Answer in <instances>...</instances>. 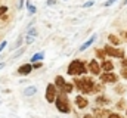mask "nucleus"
I'll return each mask as SVG.
<instances>
[{
	"label": "nucleus",
	"mask_w": 127,
	"mask_h": 118,
	"mask_svg": "<svg viewBox=\"0 0 127 118\" xmlns=\"http://www.w3.org/2000/svg\"><path fill=\"white\" fill-rule=\"evenodd\" d=\"M72 84H74V87L77 88L80 93H84V94H92V93H93V90H95L96 81L92 78V77L80 75V77H74Z\"/></svg>",
	"instance_id": "nucleus-1"
},
{
	"label": "nucleus",
	"mask_w": 127,
	"mask_h": 118,
	"mask_svg": "<svg viewBox=\"0 0 127 118\" xmlns=\"http://www.w3.org/2000/svg\"><path fill=\"white\" fill-rule=\"evenodd\" d=\"M87 72V68L84 65L83 60L80 59H74L69 62L68 68H66V74L68 75H72V77H80V75H84Z\"/></svg>",
	"instance_id": "nucleus-2"
},
{
	"label": "nucleus",
	"mask_w": 127,
	"mask_h": 118,
	"mask_svg": "<svg viewBox=\"0 0 127 118\" xmlns=\"http://www.w3.org/2000/svg\"><path fill=\"white\" fill-rule=\"evenodd\" d=\"M55 105H56V109L62 114H69L71 112V102H69V97L66 93L64 91H58L56 94V99H55Z\"/></svg>",
	"instance_id": "nucleus-3"
},
{
	"label": "nucleus",
	"mask_w": 127,
	"mask_h": 118,
	"mask_svg": "<svg viewBox=\"0 0 127 118\" xmlns=\"http://www.w3.org/2000/svg\"><path fill=\"white\" fill-rule=\"evenodd\" d=\"M102 49L105 50L106 56H111V58L123 59L126 56V52H124V49H121V47H114V46H111V44H106V46H103Z\"/></svg>",
	"instance_id": "nucleus-4"
},
{
	"label": "nucleus",
	"mask_w": 127,
	"mask_h": 118,
	"mask_svg": "<svg viewBox=\"0 0 127 118\" xmlns=\"http://www.w3.org/2000/svg\"><path fill=\"white\" fill-rule=\"evenodd\" d=\"M99 80L103 84H115V83H118L120 77L115 72H103V74L99 75Z\"/></svg>",
	"instance_id": "nucleus-5"
},
{
	"label": "nucleus",
	"mask_w": 127,
	"mask_h": 118,
	"mask_svg": "<svg viewBox=\"0 0 127 118\" xmlns=\"http://www.w3.org/2000/svg\"><path fill=\"white\" fill-rule=\"evenodd\" d=\"M56 94H58V88L55 87V84H53V83L47 84V87H46V94H44L46 100H47L49 103H53L55 99H56Z\"/></svg>",
	"instance_id": "nucleus-6"
},
{
	"label": "nucleus",
	"mask_w": 127,
	"mask_h": 118,
	"mask_svg": "<svg viewBox=\"0 0 127 118\" xmlns=\"http://www.w3.org/2000/svg\"><path fill=\"white\" fill-rule=\"evenodd\" d=\"M100 65L97 63V60L93 59V60H90L89 62V66H87V72H90L92 75H95V77H99L100 75Z\"/></svg>",
	"instance_id": "nucleus-7"
},
{
	"label": "nucleus",
	"mask_w": 127,
	"mask_h": 118,
	"mask_svg": "<svg viewBox=\"0 0 127 118\" xmlns=\"http://www.w3.org/2000/svg\"><path fill=\"white\" fill-rule=\"evenodd\" d=\"M111 112L108 111V109H105V108H100V106H96V108H93V111H92V115L95 118H105L108 117Z\"/></svg>",
	"instance_id": "nucleus-8"
},
{
	"label": "nucleus",
	"mask_w": 127,
	"mask_h": 118,
	"mask_svg": "<svg viewBox=\"0 0 127 118\" xmlns=\"http://www.w3.org/2000/svg\"><path fill=\"white\" fill-rule=\"evenodd\" d=\"M74 102H75V106H77L78 109H84V108H87V106H89V100H87L84 96H81V94L75 96Z\"/></svg>",
	"instance_id": "nucleus-9"
},
{
	"label": "nucleus",
	"mask_w": 127,
	"mask_h": 118,
	"mask_svg": "<svg viewBox=\"0 0 127 118\" xmlns=\"http://www.w3.org/2000/svg\"><path fill=\"white\" fill-rule=\"evenodd\" d=\"M95 103L97 106H100V108H105L106 105H109V99L103 94V93H100V94H97L95 99Z\"/></svg>",
	"instance_id": "nucleus-10"
},
{
	"label": "nucleus",
	"mask_w": 127,
	"mask_h": 118,
	"mask_svg": "<svg viewBox=\"0 0 127 118\" xmlns=\"http://www.w3.org/2000/svg\"><path fill=\"white\" fill-rule=\"evenodd\" d=\"M32 71V65L31 63H24L18 68V74L19 75H28L30 72Z\"/></svg>",
	"instance_id": "nucleus-11"
},
{
	"label": "nucleus",
	"mask_w": 127,
	"mask_h": 118,
	"mask_svg": "<svg viewBox=\"0 0 127 118\" xmlns=\"http://www.w3.org/2000/svg\"><path fill=\"white\" fill-rule=\"evenodd\" d=\"M100 69H103L105 72H112L114 71V63L108 59H103L102 63H100Z\"/></svg>",
	"instance_id": "nucleus-12"
},
{
	"label": "nucleus",
	"mask_w": 127,
	"mask_h": 118,
	"mask_svg": "<svg viewBox=\"0 0 127 118\" xmlns=\"http://www.w3.org/2000/svg\"><path fill=\"white\" fill-rule=\"evenodd\" d=\"M65 83H66V81L64 80L62 75H56V77H55V83H53V84H55V87L58 88V91H64Z\"/></svg>",
	"instance_id": "nucleus-13"
},
{
	"label": "nucleus",
	"mask_w": 127,
	"mask_h": 118,
	"mask_svg": "<svg viewBox=\"0 0 127 118\" xmlns=\"http://www.w3.org/2000/svg\"><path fill=\"white\" fill-rule=\"evenodd\" d=\"M108 40H109V44H111V46H118V44L121 43V40H120L115 34H109V35H108Z\"/></svg>",
	"instance_id": "nucleus-14"
},
{
	"label": "nucleus",
	"mask_w": 127,
	"mask_h": 118,
	"mask_svg": "<svg viewBox=\"0 0 127 118\" xmlns=\"http://www.w3.org/2000/svg\"><path fill=\"white\" fill-rule=\"evenodd\" d=\"M95 40H96V35H92V37H90V38H89V40H87L84 44H81V47H80V52H84V50H86V49H87L90 44H93V41H95Z\"/></svg>",
	"instance_id": "nucleus-15"
},
{
	"label": "nucleus",
	"mask_w": 127,
	"mask_h": 118,
	"mask_svg": "<svg viewBox=\"0 0 127 118\" xmlns=\"http://www.w3.org/2000/svg\"><path fill=\"white\" fill-rule=\"evenodd\" d=\"M37 93V87H34V86H30V87H27L24 90V94L25 96H34Z\"/></svg>",
	"instance_id": "nucleus-16"
},
{
	"label": "nucleus",
	"mask_w": 127,
	"mask_h": 118,
	"mask_svg": "<svg viewBox=\"0 0 127 118\" xmlns=\"http://www.w3.org/2000/svg\"><path fill=\"white\" fill-rule=\"evenodd\" d=\"M43 58H44V53H43V52L35 53V55H32V56H31V62H32V63H34V62H40Z\"/></svg>",
	"instance_id": "nucleus-17"
},
{
	"label": "nucleus",
	"mask_w": 127,
	"mask_h": 118,
	"mask_svg": "<svg viewBox=\"0 0 127 118\" xmlns=\"http://www.w3.org/2000/svg\"><path fill=\"white\" fill-rule=\"evenodd\" d=\"M72 90H74V84H72V83H65V86H64V93L69 94Z\"/></svg>",
	"instance_id": "nucleus-18"
},
{
	"label": "nucleus",
	"mask_w": 127,
	"mask_h": 118,
	"mask_svg": "<svg viewBox=\"0 0 127 118\" xmlns=\"http://www.w3.org/2000/svg\"><path fill=\"white\" fill-rule=\"evenodd\" d=\"M96 58H97V59H102V60H103V59L106 58V53H105V50H103V49H96Z\"/></svg>",
	"instance_id": "nucleus-19"
},
{
	"label": "nucleus",
	"mask_w": 127,
	"mask_h": 118,
	"mask_svg": "<svg viewBox=\"0 0 127 118\" xmlns=\"http://www.w3.org/2000/svg\"><path fill=\"white\" fill-rule=\"evenodd\" d=\"M115 91H117L118 94H123V93L126 91V86H124V84H120V83H117V87H115Z\"/></svg>",
	"instance_id": "nucleus-20"
},
{
	"label": "nucleus",
	"mask_w": 127,
	"mask_h": 118,
	"mask_svg": "<svg viewBox=\"0 0 127 118\" xmlns=\"http://www.w3.org/2000/svg\"><path fill=\"white\" fill-rule=\"evenodd\" d=\"M115 106H117V109H124L126 108V99H120Z\"/></svg>",
	"instance_id": "nucleus-21"
},
{
	"label": "nucleus",
	"mask_w": 127,
	"mask_h": 118,
	"mask_svg": "<svg viewBox=\"0 0 127 118\" xmlns=\"http://www.w3.org/2000/svg\"><path fill=\"white\" fill-rule=\"evenodd\" d=\"M103 90V83H96L95 86V90H93V93H100Z\"/></svg>",
	"instance_id": "nucleus-22"
},
{
	"label": "nucleus",
	"mask_w": 127,
	"mask_h": 118,
	"mask_svg": "<svg viewBox=\"0 0 127 118\" xmlns=\"http://www.w3.org/2000/svg\"><path fill=\"white\" fill-rule=\"evenodd\" d=\"M27 7H28V12H30V13H35V10H37V9H35V6H32L31 3H28V4H27Z\"/></svg>",
	"instance_id": "nucleus-23"
},
{
	"label": "nucleus",
	"mask_w": 127,
	"mask_h": 118,
	"mask_svg": "<svg viewBox=\"0 0 127 118\" xmlns=\"http://www.w3.org/2000/svg\"><path fill=\"white\" fill-rule=\"evenodd\" d=\"M41 66H43L41 62H34V63H32V69H38V68H41Z\"/></svg>",
	"instance_id": "nucleus-24"
},
{
	"label": "nucleus",
	"mask_w": 127,
	"mask_h": 118,
	"mask_svg": "<svg viewBox=\"0 0 127 118\" xmlns=\"http://www.w3.org/2000/svg\"><path fill=\"white\" fill-rule=\"evenodd\" d=\"M6 12H7V7H6V6H0V18H1Z\"/></svg>",
	"instance_id": "nucleus-25"
},
{
	"label": "nucleus",
	"mask_w": 127,
	"mask_h": 118,
	"mask_svg": "<svg viewBox=\"0 0 127 118\" xmlns=\"http://www.w3.org/2000/svg\"><path fill=\"white\" fill-rule=\"evenodd\" d=\"M106 118H123V117H121L120 114H114V112H111V114H109Z\"/></svg>",
	"instance_id": "nucleus-26"
},
{
	"label": "nucleus",
	"mask_w": 127,
	"mask_h": 118,
	"mask_svg": "<svg viewBox=\"0 0 127 118\" xmlns=\"http://www.w3.org/2000/svg\"><path fill=\"white\" fill-rule=\"evenodd\" d=\"M28 35H32V37H35V35H37V30H35V28H31L30 31H28Z\"/></svg>",
	"instance_id": "nucleus-27"
},
{
	"label": "nucleus",
	"mask_w": 127,
	"mask_h": 118,
	"mask_svg": "<svg viewBox=\"0 0 127 118\" xmlns=\"http://www.w3.org/2000/svg\"><path fill=\"white\" fill-rule=\"evenodd\" d=\"M25 41H27V43L30 44V43H32V41H34V37H32V35H28V34H27V38H25Z\"/></svg>",
	"instance_id": "nucleus-28"
},
{
	"label": "nucleus",
	"mask_w": 127,
	"mask_h": 118,
	"mask_svg": "<svg viewBox=\"0 0 127 118\" xmlns=\"http://www.w3.org/2000/svg\"><path fill=\"white\" fill-rule=\"evenodd\" d=\"M93 3H95L93 0H90V1H86V3L83 4V7H90V6H93Z\"/></svg>",
	"instance_id": "nucleus-29"
},
{
	"label": "nucleus",
	"mask_w": 127,
	"mask_h": 118,
	"mask_svg": "<svg viewBox=\"0 0 127 118\" xmlns=\"http://www.w3.org/2000/svg\"><path fill=\"white\" fill-rule=\"evenodd\" d=\"M121 77L127 80V68H123V69H121Z\"/></svg>",
	"instance_id": "nucleus-30"
},
{
	"label": "nucleus",
	"mask_w": 127,
	"mask_h": 118,
	"mask_svg": "<svg viewBox=\"0 0 127 118\" xmlns=\"http://www.w3.org/2000/svg\"><path fill=\"white\" fill-rule=\"evenodd\" d=\"M24 50H25V49H21V50H19V52H16V53H15V56H13V58H18V56H21V55H22V53H24Z\"/></svg>",
	"instance_id": "nucleus-31"
},
{
	"label": "nucleus",
	"mask_w": 127,
	"mask_h": 118,
	"mask_svg": "<svg viewBox=\"0 0 127 118\" xmlns=\"http://www.w3.org/2000/svg\"><path fill=\"white\" fill-rule=\"evenodd\" d=\"M115 1H117V0H108V1H105V4H103V6H111V4H112V3H115Z\"/></svg>",
	"instance_id": "nucleus-32"
},
{
	"label": "nucleus",
	"mask_w": 127,
	"mask_h": 118,
	"mask_svg": "<svg viewBox=\"0 0 127 118\" xmlns=\"http://www.w3.org/2000/svg\"><path fill=\"white\" fill-rule=\"evenodd\" d=\"M6 44H7V41H1V43H0V52L6 47Z\"/></svg>",
	"instance_id": "nucleus-33"
},
{
	"label": "nucleus",
	"mask_w": 127,
	"mask_h": 118,
	"mask_svg": "<svg viewBox=\"0 0 127 118\" xmlns=\"http://www.w3.org/2000/svg\"><path fill=\"white\" fill-rule=\"evenodd\" d=\"M121 65H123V68H127V59L126 58L121 59Z\"/></svg>",
	"instance_id": "nucleus-34"
},
{
	"label": "nucleus",
	"mask_w": 127,
	"mask_h": 118,
	"mask_svg": "<svg viewBox=\"0 0 127 118\" xmlns=\"http://www.w3.org/2000/svg\"><path fill=\"white\" fill-rule=\"evenodd\" d=\"M21 41H22V37H19V38H18V41L15 43V47H19V44H21ZM15 47H13V49H15Z\"/></svg>",
	"instance_id": "nucleus-35"
},
{
	"label": "nucleus",
	"mask_w": 127,
	"mask_h": 118,
	"mask_svg": "<svg viewBox=\"0 0 127 118\" xmlns=\"http://www.w3.org/2000/svg\"><path fill=\"white\" fill-rule=\"evenodd\" d=\"M55 3H56V0H47V4H49V6H53Z\"/></svg>",
	"instance_id": "nucleus-36"
},
{
	"label": "nucleus",
	"mask_w": 127,
	"mask_h": 118,
	"mask_svg": "<svg viewBox=\"0 0 127 118\" xmlns=\"http://www.w3.org/2000/svg\"><path fill=\"white\" fill-rule=\"evenodd\" d=\"M83 118H95V117H93L92 114H86V115H84V117H83Z\"/></svg>",
	"instance_id": "nucleus-37"
},
{
	"label": "nucleus",
	"mask_w": 127,
	"mask_h": 118,
	"mask_svg": "<svg viewBox=\"0 0 127 118\" xmlns=\"http://www.w3.org/2000/svg\"><path fill=\"white\" fill-rule=\"evenodd\" d=\"M3 66H4V63H3V62H0V69H1Z\"/></svg>",
	"instance_id": "nucleus-38"
},
{
	"label": "nucleus",
	"mask_w": 127,
	"mask_h": 118,
	"mask_svg": "<svg viewBox=\"0 0 127 118\" xmlns=\"http://www.w3.org/2000/svg\"><path fill=\"white\" fill-rule=\"evenodd\" d=\"M123 4H127V0H124V1H123Z\"/></svg>",
	"instance_id": "nucleus-39"
},
{
	"label": "nucleus",
	"mask_w": 127,
	"mask_h": 118,
	"mask_svg": "<svg viewBox=\"0 0 127 118\" xmlns=\"http://www.w3.org/2000/svg\"><path fill=\"white\" fill-rule=\"evenodd\" d=\"M126 117H127V109H126Z\"/></svg>",
	"instance_id": "nucleus-40"
},
{
	"label": "nucleus",
	"mask_w": 127,
	"mask_h": 118,
	"mask_svg": "<svg viewBox=\"0 0 127 118\" xmlns=\"http://www.w3.org/2000/svg\"><path fill=\"white\" fill-rule=\"evenodd\" d=\"M126 38H127V31H126Z\"/></svg>",
	"instance_id": "nucleus-41"
},
{
	"label": "nucleus",
	"mask_w": 127,
	"mask_h": 118,
	"mask_svg": "<svg viewBox=\"0 0 127 118\" xmlns=\"http://www.w3.org/2000/svg\"><path fill=\"white\" fill-rule=\"evenodd\" d=\"M65 1H66V0H65Z\"/></svg>",
	"instance_id": "nucleus-42"
}]
</instances>
